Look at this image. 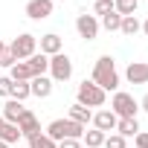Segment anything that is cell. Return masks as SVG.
<instances>
[{"label": "cell", "mask_w": 148, "mask_h": 148, "mask_svg": "<svg viewBox=\"0 0 148 148\" xmlns=\"http://www.w3.org/2000/svg\"><path fill=\"white\" fill-rule=\"evenodd\" d=\"M93 84H99L105 93H116L119 90V70H116V61L110 58V55H102V58H96V67H93V79H90Z\"/></svg>", "instance_id": "obj_1"}, {"label": "cell", "mask_w": 148, "mask_h": 148, "mask_svg": "<svg viewBox=\"0 0 148 148\" xmlns=\"http://www.w3.org/2000/svg\"><path fill=\"white\" fill-rule=\"evenodd\" d=\"M84 125H79V122H73V119H52L49 125H47V136L52 139V142H61V139H82L84 136Z\"/></svg>", "instance_id": "obj_2"}, {"label": "cell", "mask_w": 148, "mask_h": 148, "mask_svg": "<svg viewBox=\"0 0 148 148\" xmlns=\"http://www.w3.org/2000/svg\"><path fill=\"white\" fill-rule=\"evenodd\" d=\"M76 102L79 105H84V108H105V102H108V93L99 87V84H93V82H82L79 84V90H76Z\"/></svg>", "instance_id": "obj_3"}, {"label": "cell", "mask_w": 148, "mask_h": 148, "mask_svg": "<svg viewBox=\"0 0 148 148\" xmlns=\"http://www.w3.org/2000/svg\"><path fill=\"white\" fill-rule=\"evenodd\" d=\"M110 110L116 113V119H136V113H139V102H136L131 93L116 90L113 99H110Z\"/></svg>", "instance_id": "obj_4"}, {"label": "cell", "mask_w": 148, "mask_h": 148, "mask_svg": "<svg viewBox=\"0 0 148 148\" xmlns=\"http://www.w3.org/2000/svg\"><path fill=\"white\" fill-rule=\"evenodd\" d=\"M49 79L58 84V82H70L73 79V58L67 52H58V55H49Z\"/></svg>", "instance_id": "obj_5"}, {"label": "cell", "mask_w": 148, "mask_h": 148, "mask_svg": "<svg viewBox=\"0 0 148 148\" xmlns=\"http://www.w3.org/2000/svg\"><path fill=\"white\" fill-rule=\"evenodd\" d=\"M9 49L15 52V58H18V61H26V58H32V55L38 52V38H35V35H29V32H21V35L9 44Z\"/></svg>", "instance_id": "obj_6"}, {"label": "cell", "mask_w": 148, "mask_h": 148, "mask_svg": "<svg viewBox=\"0 0 148 148\" xmlns=\"http://www.w3.org/2000/svg\"><path fill=\"white\" fill-rule=\"evenodd\" d=\"M99 18L96 15H79L76 18V32H79V38H84V41H96L99 38Z\"/></svg>", "instance_id": "obj_7"}, {"label": "cell", "mask_w": 148, "mask_h": 148, "mask_svg": "<svg viewBox=\"0 0 148 148\" xmlns=\"http://www.w3.org/2000/svg\"><path fill=\"white\" fill-rule=\"evenodd\" d=\"M52 9H55L52 0H26V6H23L29 21H47L52 18Z\"/></svg>", "instance_id": "obj_8"}, {"label": "cell", "mask_w": 148, "mask_h": 148, "mask_svg": "<svg viewBox=\"0 0 148 148\" xmlns=\"http://www.w3.org/2000/svg\"><path fill=\"white\" fill-rule=\"evenodd\" d=\"M116 113L110 110V108H102V110H96L93 113V128L96 131H102V134H110V131H116Z\"/></svg>", "instance_id": "obj_9"}, {"label": "cell", "mask_w": 148, "mask_h": 148, "mask_svg": "<svg viewBox=\"0 0 148 148\" xmlns=\"http://www.w3.org/2000/svg\"><path fill=\"white\" fill-rule=\"evenodd\" d=\"M18 131H21V136H23V139H32V136L44 134V131H41V122H38V116H35L32 110H26V113L18 119Z\"/></svg>", "instance_id": "obj_10"}, {"label": "cell", "mask_w": 148, "mask_h": 148, "mask_svg": "<svg viewBox=\"0 0 148 148\" xmlns=\"http://www.w3.org/2000/svg\"><path fill=\"white\" fill-rule=\"evenodd\" d=\"M128 84H148V61H131L125 67Z\"/></svg>", "instance_id": "obj_11"}, {"label": "cell", "mask_w": 148, "mask_h": 148, "mask_svg": "<svg viewBox=\"0 0 148 148\" xmlns=\"http://www.w3.org/2000/svg\"><path fill=\"white\" fill-rule=\"evenodd\" d=\"M38 52H44V55L49 58V55L64 52V44H61V38H58L55 32H47V35H41V41H38Z\"/></svg>", "instance_id": "obj_12"}, {"label": "cell", "mask_w": 148, "mask_h": 148, "mask_svg": "<svg viewBox=\"0 0 148 148\" xmlns=\"http://www.w3.org/2000/svg\"><path fill=\"white\" fill-rule=\"evenodd\" d=\"M52 87H55V82H52L49 76H35V79L29 82V90H32L35 99H49V96H52Z\"/></svg>", "instance_id": "obj_13"}, {"label": "cell", "mask_w": 148, "mask_h": 148, "mask_svg": "<svg viewBox=\"0 0 148 148\" xmlns=\"http://www.w3.org/2000/svg\"><path fill=\"white\" fill-rule=\"evenodd\" d=\"M29 108L23 105V102H18V99H6V105H3V113H0V116H3L6 122H12V125H18V119L26 113Z\"/></svg>", "instance_id": "obj_14"}, {"label": "cell", "mask_w": 148, "mask_h": 148, "mask_svg": "<svg viewBox=\"0 0 148 148\" xmlns=\"http://www.w3.org/2000/svg\"><path fill=\"white\" fill-rule=\"evenodd\" d=\"M67 119H73V122H79V125H84V128H87V125L93 122V110L76 102V105H70V116H67Z\"/></svg>", "instance_id": "obj_15"}, {"label": "cell", "mask_w": 148, "mask_h": 148, "mask_svg": "<svg viewBox=\"0 0 148 148\" xmlns=\"http://www.w3.org/2000/svg\"><path fill=\"white\" fill-rule=\"evenodd\" d=\"M29 70H32V76H47V70H49V58L44 52H35L32 58H26Z\"/></svg>", "instance_id": "obj_16"}, {"label": "cell", "mask_w": 148, "mask_h": 148, "mask_svg": "<svg viewBox=\"0 0 148 148\" xmlns=\"http://www.w3.org/2000/svg\"><path fill=\"white\" fill-rule=\"evenodd\" d=\"M9 79L12 82H32L35 76H32V70H29L26 61H18L15 67H9Z\"/></svg>", "instance_id": "obj_17"}, {"label": "cell", "mask_w": 148, "mask_h": 148, "mask_svg": "<svg viewBox=\"0 0 148 148\" xmlns=\"http://www.w3.org/2000/svg\"><path fill=\"white\" fill-rule=\"evenodd\" d=\"M119 32H122L125 38H134L136 32H142V21H139L136 15H128V18H122V26H119Z\"/></svg>", "instance_id": "obj_18"}, {"label": "cell", "mask_w": 148, "mask_h": 148, "mask_svg": "<svg viewBox=\"0 0 148 148\" xmlns=\"http://www.w3.org/2000/svg\"><path fill=\"white\" fill-rule=\"evenodd\" d=\"M99 26H105L108 32H119V26H122V15L113 9V12H108V15L99 18Z\"/></svg>", "instance_id": "obj_19"}, {"label": "cell", "mask_w": 148, "mask_h": 148, "mask_svg": "<svg viewBox=\"0 0 148 148\" xmlns=\"http://www.w3.org/2000/svg\"><path fill=\"white\" fill-rule=\"evenodd\" d=\"M116 134L125 136V139H128V136H136V134H139V122H136V119H119V122H116Z\"/></svg>", "instance_id": "obj_20"}, {"label": "cell", "mask_w": 148, "mask_h": 148, "mask_svg": "<svg viewBox=\"0 0 148 148\" xmlns=\"http://www.w3.org/2000/svg\"><path fill=\"white\" fill-rule=\"evenodd\" d=\"M105 136H108V134H102V131H96V128H90V131H84V136H82V142H84L87 148H102V145H105Z\"/></svg>", "instance_id": "obj_21"}, {"label": "cell", "mask_w": 148, "mask_h": 148, "mask_svg": "<svg viewBox=\"0 0 148 148\" xmlns=\"http://www.w3.org/2000/svg\"><path fill=\"white\" fill-rule=\"evenodd\" d=\"M113 9H116L122 18H128V15H136V9H139V0H113Z\"/></svg>", "instance_id": "obj_22"}, {"label": "cell", "mask_w": 148, "mask_h": 148, "mask_svg": "<svg viewBox=\"0 0 148 148\" xmlns=\"http://www.w3.org/2000/svg\"><path fill=\"white\" fill-rule=\"evenodd\" d=\"M0 139H3V142H9V145H18V139H21V131H18V125L6 122V125H3V131H0Z\"/></svg>", "instance_id": "obj_23"}, {"label": "cell", "mask_w": 148, "mask_h": 148, "mask_svg": "<svg viewBox=\"0 0 148 148\" xmlns=\"http://www.w3.org/2000/svg\"><path fill=\"white\" fill-rule=\"evenodd\" d=\"M32 96V90H29V82H12V99H18V102H26Z\"/></svg>", "instance_id": "obj_24"}, {"label": "cell", "mask_w": 148, "mask_h": 148, "mask_svg": "<svg viewBox=\"0 0 148 148\" xmlns=\"http://www.w3.org/2000/svg\"><path fill=\"white\" fill-rule=\"evenodd\" d=\"M58 142H52L47 134H38V136H32V139H26V148H55Z\"/></svg>", "instance_id": "obj_25"}, {"label": "cell", "mask_w": 148, "mask_h": 148, "mask_svg": "<svg viewBox=\"0 0 148 148\" xmlns=\"http://www.w3.org/2000/svg\"><path fill=\"white\" fill-rule=\"evenodd\" d=\"M108 12H113V0H93V15L96 18H102Z\"/></svg>", "instance_id": "obj_26"}, {"label": "cell", "mask_w": 148, "mask_h": 148, "mask_svg": "<svg viewBox=\"0 0 148 148\" xmlns=\"http://www.w3.org/2000/svg\"><path fill=\"white\" fill-rule=\"evenodd\" d=\"M102 148H128V142H125V136H119V134H108Z\"/></svg>", "instance_id": "obj_27"}, {"label": "cell", "mask_w": 148, "mask_h": 148, "mask_svg": "<svg viewBox=\"0 0 148 148\" xmlns=\"http://www.w3.org/2000/svg\"><path fill=\"white\" fill-rule=\"evenodd\" d=\"M0 96H3V99H12V79H9V76H0Z\"/></svg>", "instance_id": "obj_28"}, {"label": "cell", "mask_w": 148, "mask_h": 148, "mask_svg": "<svg viewBox=\"0 0 148 148\" xmlns=\"http://www.w3.org/2000/svg\"><path fill=\"white\" fill-rule=\"evenodd\" d=\"M15 64H18V58H15V52L6 47V49H3V58H0V67H15Z\"/></svg>", "instance_id": "obj_29"}, {"label": "cell", "mask_w": 148, "mask_h": 148, "mask_svg": "<svg viewBox=\"0 0 148 148\" xmlns=\"http://www.w3.org/2000/svg\"><path fill=\"white\" fill-rule=\"evenodd\" d=\"M134 148H148V131H139L134 136Z\"/></svg>", "instance_id": "obj_30"}, {"label": "cell", "mask_w": 148, "mask_h": 148, "mask_svg": "<svg viewBox=\"0 0 148 148\" xmlns=\"http://www.w3.org/2000/svg\"><path fill=\"white\" fill-rule=\"evenodd\" d=\"M55 148H82V139H61Z\"/></svg>", "instance_id": "obj_31"}, {"label": "cell", "mask_w": 148, "mask_h": 148, "mask_svg": "<svg viewBox=\"0 0 148 148\" xmlns=\"http://www.w3.org/2000/svg\"><path fill=\"white\" fill-rule=\"evenodd\" d=\"M139 110H145V113H148V93L139 99Z\"/></svg>", "instance_id": "obj_32"}, {"label": "cell", "mask_w": 148, "mask_h": 148, "mask_svg": "<svg viewBox=\"0 0 148 148\" xmlns=\"http://www.w3.org/2000/svg\"><path fill=\"white\" fill-rule=\"evenodd\" d=\"M6 47H9V44H3V41H0V58H3V49H6Z\"/></svg>", "instance_id": "obj_33"}, {"label": "cell", "mask_w": 148, "mask_h": 148, "mask_svg": "<svg viewBox=\"0 0 148 148\" xmlns=\"http://www.w3.org/2000/svg\"><path fill=\"white\" fill-rule=\"evenodd\" d=\"M142 32H145V35H148V21H142Z\"/></svg>", "instance_id": "obj_34"}, {"label": "cell", "mask_w": 148, "mask_h": 148, "mask_svg": "<svg viewBox=\"0 0 148 148\" xmlns=\"http://www.w3.org/2000/svg\"><path fill=\"white\" fill-rule=\"evenodd\" d=\"M0 148H12V145H9V142H3V139H0Z\"/></svg>", "instance_id": "obj_35"}, {"label": "cell", "mask_w": 148, "mask_h": 148, "mask_svg": "<svg viewBox=\"0 0 148 148\" xmlns=\"http://www.w3.org/2000/svg\"><path fill=\"white\" fill-rule=\"evenodd\" d=\"M3 125H6V119H3V116H0V131H3Z\"/></svg>", "instance_id": "obj_36"}, {"label": "cell", "mask_w": 148, "mask_h": 148, "mask_svg": "<svg viewBox=\"0 0 148 148\" xmlns=\"http://www.w3.org/2000/svg\"><path fill=\"white\" fill-rule=\"evenodd\" d=\"M12 148H26V145H12Z\"/></svg>", "instance_id": "obj_37"}, {"label": "cell", "mask_w": 148, "mask_h": 148, "mask_svg": "<svg viewBox=\"0 0 148 148\" xmlns=\"http://www.w3.org/2000/svg\"><path fill=\"white\" fill-rule=\"evenodd\" d=\"M52 3H58V0H52ZM61 3H64V0H61Z\"/></svg>", "instance_id": "obj_38"}]
</instances>
